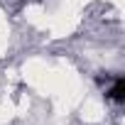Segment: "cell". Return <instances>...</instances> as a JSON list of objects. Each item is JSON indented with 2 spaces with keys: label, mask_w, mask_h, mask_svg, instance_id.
<instances>
[{
  "label": "cell",
  "mask_w": 125,
  "mask_h": 125,
  "mask_svg": "<svg viewBox=\"0 0 125 125\" xmlns=\"http://www.w3.org/2000/svg\"><path fill=\"white\" fill-rule=\"evenodd\" d=\"M108 98L115 101V103H123V101H125V79H123V76H115L113 86L108 88Z\"/></svg>",
  "instance_id": "obj_1"
}]
</instances>
